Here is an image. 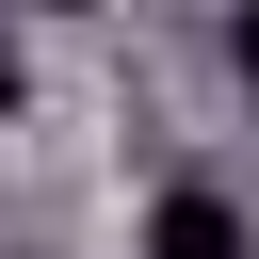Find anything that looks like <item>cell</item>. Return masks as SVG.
Segmentation results:
<instances>
[{
	"label": "cell",
	"instance_id": "obj_1",
	"mask_svg": "<svg viewBox=\"0 0 259 259\" xmlns=\"http://www.w3.org/2000/svg\"><path fill=\"white\" fill-rule=\"evenodd\" d=\"M146 259H259V243H243V210H227L210 178H178V194L146 210Z\"/></svg>",
	"mask_w": 259,
	"mask_h": 259
},
{
	"label": "cell",
	"instance_id": "obj_2",
	"mask_svg": "<svg viewBox=\"0 0 259 259\" xmlns=\"http://www.w3.org/2000/svg\"><path fill=\"white\" fill-rule=\"evenodd\" d=\"M227 65H243V97H259V16H227Z\"/></svg>",
	"mask_w": 259,
	"mask_h": 259
},
{
	"label": "cell",
	"instance_id": "obj_3",
	"mask_svg": "<svg viewBox=\"0 0 259 259\" xmlns=\"http://www.w3.org/2000/svg\"><path fill=\"white\" fill-rule=\"evenodd\" d=\"M16 97H32V65H16V32H0V113H16Z\"/></svg>",
	"mask_w": 259,
	"mask_h": 259
}]
</instances>
